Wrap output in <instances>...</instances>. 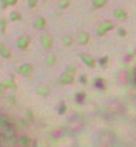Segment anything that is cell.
Segmentation results:
<instances>
[{"instance_id": "1", "label": "cell", "mask_w": 136, "mask_h": 147, "mask_svg": "<svg viewBox=\"0 0 136 147\" xmlns=\"http://www.w3.org/2000/svg\"><path fill=\"white\" fill-rule=\"evenodd\" d=\"M0 147H24V136L13 119L0 114Z\"/></svg>"}]
</instances>
